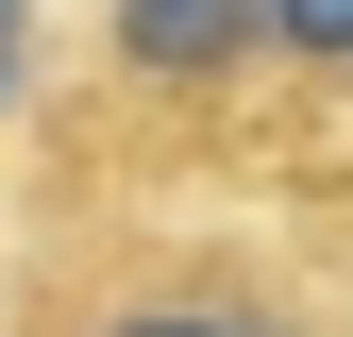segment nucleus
<instances>
[{"label": "nucleus", "mask_w": 353, "mask_h": 337, "mask_svg": "<svg viewBox=\"0 0 353 337\" xmlns=\"http://www.w3.org/2000/svg\"><path fill=\"white\" fill-rule=\"evenodd\" d=\"M118 68L135 84H236L252 68V0H118Z\"/></svg>", "instance_id": "1"}, {"label": "nucleus", "mask_w": 353, "mask_h": 337, "mask_svg": "<svg viewBox=\"0 0 353 337\" xmlns=\"http://www.w3.org/2000/svg\"><path fill=\"white\" fill-rule=\"evenodd\" d=\"M101 337H270V320H219V304H135V320H101Z\"/></svg>", "instance_id": "3"}, {"label": "nucleus", "mask_w": 353, "mask_h": 337, "mask_svg": "<svg viewBox=\"0 0 353 337\" xmlns=\"http://www.w3.org/2000/svg\"><path fill=\"white\" fill-rule=\"evenodd\" d=\"M252 34L303 51V68H353V0H252Z\"/></svg>", "instance_id": "2"}, {"label": "nucleus", "mask_w": 353, "mask_h": 337, "mask_svg": "<svg viewBox=\"0 0 353 337\" xmlns=\"http://www.w3.org/2000/svg\"><path fill=\"white\" fill-rule=\"evenodd\" d=\"M0 102H17V0H0Z\"/></svg>", "instance_id": "4"}]
</instances>
